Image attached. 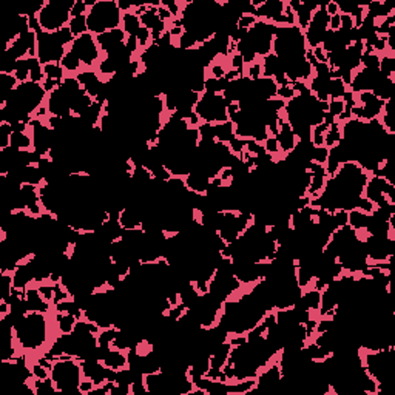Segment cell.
<instances>
[{
    "label": "cell",
    "instance_id": "obj_1",
    "mask_svg": "<svg viewBox=\"0 0 395 395\" xmlns=\"http://www.w3.org/2000/svg\"><path fill=\"white\" fill-rule=\"evenodd\" d=\"M45 315L42 312H28L14 326V337L22 349L36 351L46 343L48 324Z\"/></svg>",
    "mask_w": 395,
    "mask_h": 395
},
{
    "label": "cell",
    "instance_id": "obj_9",
    "mask_svg": "<svg viewBox=\"0 0 395 395\" xmlns=\"http://www.w3.org/2000/svg\"><path fill=\"white\" fill-rule=\"evenodd\" d=\"M329 159V148L327 147H312L310 148V162L324 165Z\"/></svg>",
    "mask_w": 395,
    "mask_h": 395
},
{
    "label": "cell",
    "instance_id": "obj_12",
    "mask_svg": "<svg viewBox=\"0 0 395 395\" xmlns=\"http://www.w3.org/2000/svg\"><path fill=\"white\" fill-rule=\"evenodd\" d=\"M344 107H346V104L343 99H331L329 101V113L334 114L335 117H338L344 111Z\"/></svg>",
    "mask_w": 395,
    "mask_h": 395
},
{
    "label": "cell",
    "instance_id": "obj_11",
    "mask_svg": "<svg viewBox=\"0 0 395 395\" xmlns=\"http://www.w3.org/2000/svg\"><path fill=\"white\" fill-rule=\"evenodd\" d=\"M277 97H278V99H283V101H286V102H289V101H292L293 97H296V91L292 88V85L278 87V90H277Z\"/></svg>",
    "mask_w": 395,
    "mask_h": 395
},
{
    "label": "cell",
    "instance_id": "obj_7",
    "mask_svg": "<svg viewBox=\"0 0 395 395\" xmlns=\"http://www.w3.org/2000/svg\"><path fill=\"white\" fill-rule=\"evenodd\" d=\"M68 28L71 31V34L74 37H79L85 33H88V27H87V14L85 16H79V17H73L68 23Z\"/></svg>",
    "mask_w": 395,
    "mask_h": 395
},
{
    "label": "cell",
    "instance_id": "obj_3",
    "mask_svg": "<svg viewBox=\"0 0 395 395\" xmlns=\"http://www.w3.org/2000/svg\"><path fill=\"white\" fill-rule=\"evenodd\" d=\"M213 136H215V141H218V142L229 144L235 138V125L230 120L222 122V123H213Z\"/></svg>",
    "mask_w": 395,
    "mask_h": 395
},
{
    "label": "cell",
    "instance_id": "obj_2",
    "mask_svg": "<svg viewBox=\"0 0 395 395\" xmlns=\"http://www.w3.org/2000/svg\"><path fill=\"white\" fill-rule=\"evenodd\" d=\"M70 51L79 57L81 63L90 68L99 65V62H101L104 56L96 42V36H93L91 33H85L74 39L73 43L70 45Z\"/></svg>",
    "mask_w": 395,
    "mask_h": 395
},
{
    "label": "cell",
    "instance_id": "obj_10",
    "mask_svg": "<svg viewBox=\"0 0 395 395\" xmlns=\"http://www.w3.org/2000/svg\"><path fill=\"white\" fill-rule=\"evenodd\" d=\"M264 148H266V152L272 156H277V155H281V150H280V145H278V141L277 138L274 136H269L264 142Z\"/></svg>",
    "mask_w": 395,
    "mask_h": 395
},
{
    "label": "cell",
    "instance_id": "obj_5",
    "mask_svg": "<svg viewBox=\"0 0 395 395\" xmlns=\"http://www.w3.org/2000/svg\"><path fill=\"white\" fill-rule=\"evenodd\" d=\"M56 323H57L60 334H71L74 331V326L78 323V319L70 313L56 312Z\"/></svg>",
    "mask_w": 395,
    "mask_h": 395
},
{
    "label": "cell",
    "instance_id": "obj_13",
    "mask_svg": "<svg viewBox=\"0 0 395 395\" xmlns=\"http://www.w3.org/2000/svg\"><path fill=\"white\" fill-rule=\"evenodd\" d=\"M340 20H341V28H340L341 33H349L351 30L355 28L354 19L349 14H340Z\"/></svg>",
    "mask_w": 395,
    "mask_h": 395
},
{
    "label": "cell",
    "instance_id": "obj_4",
    "mask_svg": "<svg viewBox=\"0 0 395 395\" xmlns=\"http://www.w3.org/2000/svg\"><path fill=\"white\" fill-rule=\"evenodd\" d=\"M141 27H142L141 20H139V17H138L133 11L122 14V25H120V28L125 31L127 36H136V33L139 31Z\"/></svg>",
    "mask_w": 395,
    "mask_h": 395
},
{
    "label": "cell",
    "instance_id": "obj_15",
    "mask_svg": "<svg viewBox=\"0 0 395 395\" xmlns=\"http://www.w3.org/2000/svg\"><path fill=\"white\" fill-rule=\"evenodd\" d=\"M327 28H329L331 31H340V28H341L340 14H335V16L329 17V25H327Z\"/></svg>",
    "mask_w": 395,
    "mask_h": 395
},
{
    "label": "cell",
    "instance_id": "obj_8",
    "mask_svg": "<svg viewBox=\"0 0 395 395\" xmlns=\"http://www.w3.org/2000/svg\"><path fill=\"white\" fill-rule=\"evenodd\" d=\"M43 74H45V78H48V79L62 82L65 79L67 73L60 67V63H46V65H43Z\"/></svg>",
    "mask_w": 395,
    "mask_h": 395
},
{
    "label": "cell",
    "instance_id": "obj_14",
    "mask_svg": "<svg viewBox=\"0 0 395 395\" xmlns=\"http://www.w3.org/2000/svg\"><path fill=\"white\" fill-rule=\"evenodd\" d=\"M31 370H33V374H34L36 378L43 380V378H48V377H49V370H48L46 367H43L42 364H39V363H34V364L31 366Z\"/></svg>",
    "mask_w": 395,
    "mask_h": 395
},
{
    "label": "cell",
    "instance_id": "obj_6",
    "mask_svg": "<svg viewBox=\"0 0 395 395\" xmlns=\"http://www.w3.org/2000/svg\"><path fill=\"white\" fill-rule=\"evenodd\" d=\"M81 60H79V57L74 54V53H71L70 49H67V53H65V56L62 57V60H60V67L65 70V73H79L81 70Z\"/></svg>",
    "mask_w": 395,
    "mask_h": 395
}]
</instances>
